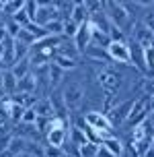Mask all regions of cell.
<instances>
[{
	"label": "cell",
	"mask_w": 154,
	"mask_h": 157,
	"mask_svg": "<svg viewBox=\"0 0 154 157\" xmlns=\"http://www.w3.org/2000/svg\"><path fill=\"white\" fill-rule=\"evenodd\" d=\"M97 83H99V87L103 89V93L107 97V105L103 110L107 114L115 105V97L119 95V91L123 87V75L117 68H113L111 64L109 66H101V68H97Z\"/></svg>",
	"instance_id": "1"
},
{
	"label": "cell",
	"mask_w": 154,
	"mask_h": 157,
	"mask_svg": "<svg viewBox=\"0 0 154 157\" xmlns=\"http://www.w3.org/2000/svg\"><path fill=\"white\" fill-rule=\"evenodd\" d=\"M62 93V99L66 103L68 112H78L82 105H84V99H86V83H84V77H70V78H64V85L60 89Z\"/></svg>",
	"instance_id": "2"
},
{
	"label": "cell",
	"mask_w": 154,
	"mask_h": 157,
	"mask_svg": "<svg viewBox=\"0 0 154 157\" xmlns=\"http://www.w3.org/2000/svg\"><path fill=\"white\" fill-rule=\"evenodd\" d=\"M82 118H84V122L91 126L92 130H97L101 134V139L113 136V124H111L109 116L103 110H88Z\"/></svg>",
	"instance_id": "3"
},
{
	"label": "cell",
	"mask_w": 154,
	"mask_h": 157,
	"mask_svg": "<svg viewBox=\"0 0 154 157\" xmlns=\"http://www.w3.org/2000/svg\"><path fill=\"white\" fill-rule=\"evenodd\" d=\"M148 116H150V108H148V95H140V97H136V101H134V108H131L130 112V118H127V124L131 126V128H136V126L144 124L148 120Z\"/></svg>",
	"instance_id": "4"
},
{
	"label": "cell",
	"mask_w": 154,
	"mask_h": 157,
	"mask_svg": "<svg viewBox=\"0 0 154 157\" xmlns=\"http://www.w3.org/2000/svg\"><path fill=\"white\" fill-rule=\"evenodd\" d=\"M56 19H62L56 2H37V13H35V21L33 23L41 25V27H47Z\"/></svg>",
	"instance_id": "5"
},
{
	"label": "cell",
	"mask_w": 154,
	"mask_h": 157,
	"mask_svg": "<svg viewBox=\"0 0 154 157\" xmlns=\"http://www.w3.org/2000/svg\"><path fill=\"white\" fill-rule=\"evenodd\" d=\"M107 54L111 62L130 66V46H127V41H109Z\"/></svg>",
	"instance_id": "6"
},
{
	"label": "cell",
	"mask_w": 154,
	"mask_h": 157,
	"mask_svg": "<svg viewBox=\"0 0 154 157\" xmlns=\"http://www.w3.org/2000/svg\"><path fill=\"white\" fill-rule=\"evenodd\" d=\"M134 101H136V97H130V99H123L121 103H115V105L107 112L111 124L117 126V124H121V122H127L130 112H131V108H134Z\"/></svg>",
	"instance_id": "7"
},
{
	"label": "cell",
	"mask_w": 154,
	"mask_h": 157,
	"mask_svg": "<svg viewBox=\"0 0 154 157\" xmlns=\"http://www.w3.org/2000/svg\"><path fill=\"white\" fill-rule=\"evenodd\" d=\"M72 41H74V46H76V50L80 54H84L86 50H88V46L92 44V25H91V21L78 27V33L74 35Z\"/></svg>",
	"instance_id": "8"
},
{
	"label": "cell",
	"mask_w": 154,
	"mask_h": 157,
	"mask_svg": "<svg viewBox=\"0 0 154 157\" xmlns=\"http://www.w3.org/2000/svg\"><path fill=\"white\" fill-rule=\"evenodd\" d=\"M37 89H39V81H37V75H35V72H29V75L25 78H21L19 85H16V91H19V93H27V95H33Z\"/></svg>",
	"instance_id": "9"
},
{
	"label": "cell",
	"mask_w": 154,
	"mask_h": 157,
	"mask_svg": "<svg viewBox=\"0 0 154 157\" xmlns=\"http://www.w3.org/2000/svg\"><path fill=\"white\" fill-rule=\"evenodd\" d=\"M101 147L107 151V153H111L113 157H121L123 155V143L117 139L115 134H113V136H107V139H103Z\"/></svg>",
	"instance_id": "10"
},
{
	"label": "cell",
	"mask_w": 154,
	"mask_h": 157,
	"mask_svg": "<svg viewBox=\"0 0 154 157\" xmlns=\"http://www.w3.org/2000/svg\"><path fill=\"white\" fill-rule=\"evenodd\" d=\"M10 72L16 77V81H21V78H25L29 72H33L31 71V62H29V58H25V60H21V62H16V64H13L10 66Z\"/></svg>",
	"instance_id": "11"
},
{
	"label": "cell",
	"mask_w": 154,
	"mask_h": 157,
	"mask_svg": "<svg viewBox=\"0 0 154 157\" xmlns=\"http://www.w3.org/2000/svg\"><path fill=\"white\" fill-rule=\"evenodd\" d=\"M76 149H78V157H97L99 155L101 145H95V143H91V141H84L82 145H78Z\"/></svg>",
	"instance_id": "12"
},
{
	"label": "cell",
	"mask_w": 154,
	"mask_h": 157,
	"mask_svg": "<svg viewBox=\"0 0 154 157\" xmlns=\"http://www.w3.org/2000/svg\"><path fill=\"white\" fill-rule=\"evenodd\" d=\"M16 85H19V81H16V77L10 72V68L4 71V91H6L8 95H15L16 93Z\"/></svg>",
	"instance_id": "13"
},
{
	"label": "cell",
	"mask_w": 154,
	"mask_h": 157,
	"mask_svg": "<svg viewBox=\"0 0 154 157\" xmlns=\"http://www.w3.org/2000/svg\"><path fill=\"white\" fill-rule=\"evenodd\" d=\"M25 145H27V143H25L21 136H15L13 141L8 143V151H10V153H13L15 157H16V155H23V151H21V149H23Z\"/></svg>",
	"instance_id": "14"
},
{
	"label": "cell",
	"mask_w": 154,
	"mask_h": 157,
	"mask_svg": "<svg viewBox=\"0 0 154 157\" xmlns=\"http://www.w3.org/2000/svg\"><path fill=\"white\" fill-rule=\"evenodd\" d=\"M43 157H64V149H58V147H49L43 151Z\"/></svg>",
	"instance_id": "15"
},
{
	"label": "cell",
	"mask_w": 154,
	"mask_h": 157,
	"mask_svg": "<svg viewBox=\"0 0 154 157\" xmlns=\"http://www.w3.org/2000/svg\"><path fill=\"white\" fill-rule=\"evenodd\" d=\"M148 108H150V112H154V97H148Z\"/></svg>",
	"instance_id": "16"
}]
</instances>
